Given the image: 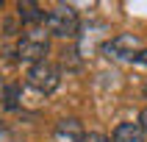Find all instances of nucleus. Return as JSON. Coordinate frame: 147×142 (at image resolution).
<instances>
[{"label": "nucleus", "mask_w": 147, "mask_h": 142, "mask_svg": "<svg viewBox=\"0 0 147 142\" xmlns=\"http://www.w3.org/2000/svg\"><path fill=\"white\" fill-rule=\"evenodd\" d=\"M78 142H108L106 134H97V131H89V134H83Z\"/></svg>", "instance_id": "9d476101"}, {"label": "nucleus", "mask_w": 147, "mask_h": 142, "mask_svg": "<svg viewBox=\"0 0 147 142\" xmlns=\"http://www.w3.org/2000/svg\"><path fill=\"white\" fill-rule=\"evenodd\" d=\"M142 50V39L136 33H117L114 39H108L103 45V53L108 58H117V61H133Z\"/></svg>", "instance_id": "20e7f679"}, {"label": "nucleus", "mask_w": 147, "mask_h": 142, "mask_svg": "<svg viewBox=\"0 0 147 142\" xmlns=\"http://www.w3.org/2000/svg\"><path fill=\"white\" fill-rule=\"evenodd\" d=\"M144 98H147V84H144Z\"/></svg>", "instance_id": "ddd939ff"}, {"label": "nucleus", "mask_w": 147, "mask_h": 142, "mask_svg": "<svg viewBox=\"0 0 147 142\" xmlns=\"http://www.w3.org/2000/svg\"><path fill=\"white\" fill-rule=\"evenodd\" d=\"M133 61H139V64H144V67H147V48H142V50H139V56L133 58Z\"/></svg>", "instance_id": "f8f14e48"}, {"label": "nucleus", "mask_w": 147, "mask_h": 142, "mask_svg": "<svg viewBox=\"0 0 147 142\" xmlns=\"http://www.w3.org/2000/svg\"><path fill=\"white\" fill-rule=\"evenodd\" d=\"M45 25H47L50 36H58V39H72L78 36V28H81V20H78V11L67 3H58L53 11L45 14Z\"/></svg>", "instance_id": "f257e3e1"}, {"label": "nucleus", "mask_w": 147, "mask_h": 142, "mask_svg": "<svg viewBox=\"0 0 147 142\" xmlns=\"http://www.w3.org/2000/svg\"><path fill=\"white\" fill-rule=\"evenodd\" d=\"M78 50H64V67H72V70H78L81 67V61H78Z\"/></svg>", "instance_id": "1a4fd4ad"}, {"label": "nucleus", "mask_w": 147, "mask_h": 142, "mask_svg": "<svg viewBox=\"0 0 147 142\" xmlns=\"http://www.w3.org/2000/svg\"><path fill=\"white\" fill-rule=\"evenodd\" d=\"M56 137H58V139H72V142H78L83 137L81 120H78V117H64V120L56 125Z\"/></svg>", "instance_id": "0eeeda50"}, {"label": "nucleus", "mask_w": 147, "mask_h": 142, "mask_svg": "<svg viewBox=\"0 0 147 142\" xmlns=\"http://www.w3.org/2000/svg\"><path fill=\"white\" fill-rule=\"evenodd\" d=\"M0 8H3V3H0Z\"/></svg>", "instance_id": "2eb2a0df"}, {"label": "nucleus", "mask_w": 147, "mask_h": 142, "mask_svg": "<svg viewBox=\"0 0 147 142\" xmlns=\"http://www.w3.org/2000/svg\"><path fill=\"white\" fill-rule=\"evenodd\" d=\"M50 50V42H47V33L39 31V28H31L28 33H22L20 36V42H17V58L20 61H25V64H39V61H45V56H47Z\"/></svg>", "instance_id": "f03ea898"}, {"label": "nucleus", "mask_w": 147, "mask_h": 142, "mask_svg": "<svg viewBox=\"0 0 147 142\" xmlns=\"http://www.w3.org/2000/svg\"><path fill=\"white\" fill-rule=\"evenodd\" d=\"M111 142H144L139 123H119L111 134Z\"/></svg>", "instance_id": "423d86ee"}, {"label": "nucleus", "mask_w": 147, "mask_h": 142, "mask_svg": "<svg viewBox=\"0 0 147 142\" xmlns=\"http://www.w3.org/2000/svg\"><path fill=\"white\" fill-rule=\"evenodd\" d=\"M0 92H3V84H0Z\"/></svg>", "instance_id": "4468645a"}, {"label": "nucleus", "mask_w": 147, "mask_h": 142, "mask_svg": "<svg viewBox=\"0 0 147 142\" xmlns=\"http://www.w3.org/2000/svg\"><path fill=\"white\" fill-rule=\"evenodd\" d=\"M139 128H142V134H144V139H147V109L142 111V117H139Z\"/></svg>", "instance_id": "9b49d317"}, {"label": "nucleus", "mask_w": 147, "mask_h": 142, "mask_svg": "<svg viewBox=\"0 0 147 142\" xmlns=\"http://www.w3.org/2000/svg\"><path fill=\"white\" fill-rule=\"evenodd\" d=\"M58 84H61V70H58L56 64H50L47 58L39 61V64H33L31 70H28V86H33L39 95L56 92Z\"/></svg>", "instance_id": "7ed1b4c3"}, {"label": "nucleus", "mask_w": 147, "mask_h": 142, "mask_svg": "<svg viewBox=\"0 0 147 142\" xmlns=\"http://www.w3.org/2000/svg\"><path fill=\"white\" fill-rule=\"evenodd\" d=\"M20 106V86L17 84H6L3 86V109H17Z\"/></svg>", "instance_id": "6e6552de"}, {"label": "nucleus", "mask_w": 147, "mask_h": 142, "mask_svg": "<svg viewBox=\"0 0 147 142\" xmlns=\"http://www.w3.org/2000/svg\"><path fill=\"white\" fill-rule=\"evenodd\" d=\"M17 17H20L25 25H31V28L45 22V11H42L39 3H33V0H20V3H17Z\"/></svg>", "instance_id": "39448f33"}]
</instances>
